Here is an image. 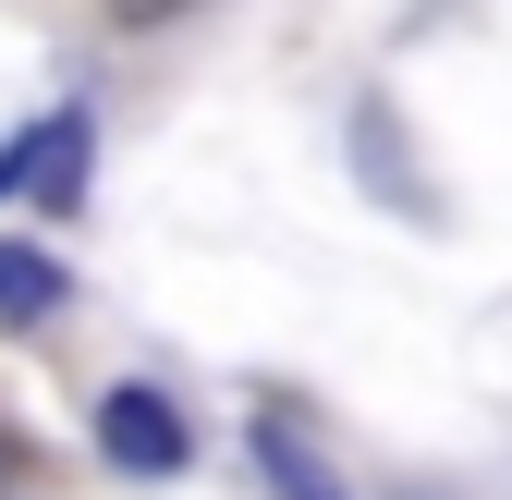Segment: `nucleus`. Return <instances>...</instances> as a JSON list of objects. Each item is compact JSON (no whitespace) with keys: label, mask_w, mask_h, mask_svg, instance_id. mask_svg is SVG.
I'll use <instances>...</instances> for the list:
<instances>
[{"label":"nucleus","mask_w":512,"mask_h":500,"mask_svg":"<svg viewBox=\"0 0 512 500\" xmlns=\"http://www.w3.org/2000/svg\"><path fill=\"white\" fill-rule=\"evenodd\" d=\"M98 464H122V476H183V464H196V427H183L171 391L122 379V391L98 403Z\"/></svg>","instance_id":"f257e3e1"},{"label":"nucleus","mask_w":512,"mask_h":500,"mask_svg":"<svg viewBox=\"0 0 512 500\" xmlns=\"http://www.w3.org/2000/svg\"><path fill=\"white\" fill-rule=\"evenodd\" d=\"M13 183H37L49 208H74L86 196V122L61 110V122H25V147H0V196H13Z\"/></svg>","instance_id":"f03ea898"},{"label":"nucleus","mask_w":512,"mask_h":500,"mask_svg":"<svg viewBox=\"0 0 512 500\" xmlns=\"http://www.w3.org/2000/svg\"><path fill=\"white\" fill-rule=\"evenodd\" d=\"M244 452H256V476H269L281 500H354L330 464H317V440H305V427H281V415H256V440H244Z\"/></svg>","instance_id":"7ed1b4c3"},{"label":"nucleus","mask_w":512,"mask_h":500,"mask_svg":"<svg viewBox=\"0 0 512 500\" xmlns=\"http://www.w3.org/2000/svg\"><path fill=\"white\" fill-rule=\"evenodd\" d=\"M37 318H61V257L0 244V330H37Z\"/></svg>","instance_id":"20e7f679"}]
</instances>
